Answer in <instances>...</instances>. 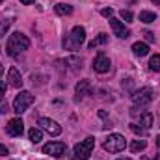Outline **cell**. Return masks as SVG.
Instances as JSON below:
<instances>
[{"instance_id":"1","label":"cell","mask_w":160,"mask_h":160,"mask_svg":"<svg viewBox=\"0 0 160 160\" xmlns=\"http://www.w3.org/2000/svg\"><path fill=\"white\" fill-rule=\"evenodd\" d=\"M28 47H30V39H28L24 34L15 32V34H11L9 39H8L6 52H8V56H17V54H21V52L28 50Z\"/></svg>"},{"instance_id":"2","label":"cell","mask_w":160,"mask_h":160,"mask_svg":"<svg viewBox=\"0 0 160 160\" xmlns=\"http://www.w3.org/2000/svg\"><path fill=\"white\" fill-rule=\"evenodd\" d=\"M84 41H86V30H84L82 26H75V28L71 30V34L63 39V48H67V50H77Z\"/></svg>"},{"instance_id":"3","label":"cell","mask_w":160,"mask_h":160,"mask_svg":"<svg viewBox=\"0 0 160 160\" xmlns=\"http://www.w3.org/2000/svg\"><path fill=\"white\" fill-rule=\"evenodd\" d=\"M93 147H95V138L89 136V138L82 140L80 143L75 145V157L80 160H88L91 157V153H93Z\"/></svg>"},{"instance_id":"4","label":"cell","mask_w":160,"mask_h":160,"mask_svg":"<svg viewBox=\"0 0 160 160\" xmlns=\"http://www.w3.org/2000/svg\"><path fill=\"white\" fill-rule=\"evenodd\" d=\"M102 147H104L106 151H110V153H121V151L127 147V142H125V138H123L121 134H110V136L104 140Z\"/></svg>"},{"instance_id":"5","label":"cell","mask_w":160,"mask_h":160,"mask_svg":"<svg viewBox=\"0 0 160 160\" xmlns=\"http://www.w3.org/2000/svg\"><path fill=\"white\" fill-rule=\"evenodd\" d=\"M34 101H36V97H34L30 91H21V93L15 97V101H13V112L22 114Z\"/></svg>"},{"instance_id":"6","label":"cell","mask_w":160,"mask_h":160,"mask_svg":"<svg viewBox=\"0 0 160 160\" xmlns=\"http://www.w3.org/2000/svg\"><path fill=\"white\" fill-rule=\"evenodd\" d=\"M130 97H132V102H134L136 106H147V104H151V101H153V89H151V88H142V89L134 91Z\"/></svg>"},{"instance_id":"7","label":"cell","mask_w":160,"mask_h":160,"mask_svg":"<svg viewBox=\"0 0 160 160\" xmlns=\"http://www.w3.org/2000/svg\"><path fill=\"white\" fill-rule=\"evenodd\" d=\"M43 153L45 155H50L54 158H60L65 155V143L63 142H48L43 145Z\"/></svg>"},{"instance_id":"8","label":"cell","mask_w":160,"mask_h":160,"mask_svg":"<svg viewBox=\"0 0 160 160\" xmlns=\"http://www.w3.org/2000/svg\"><path fill=\"white\" fill-rule=\"evenodd\" d=\"M110 58L104 54V52H99L97 56H95V60H93V69L97 71V73H108L110 71Z\"/></svg>"},{"instance_id":"9","label":"cell","mask_w":160,"mask_h":160,"mask_svg":"<svg viewBox=\"0 0 160 160\" xmlns=\"http://www.w3.org/2000/svg\"><path fill=\"white\" fill-rule=\"evenodd\" d=\"M39 127H41V130H45V132H48L50 136H58L60 132H62V127L56 123V121H52V119H48V118H39Z\"/></svg>"},{"instance_id":"10","label":"cell","mask_w":160,"mask_h":160,"mask_svg":"<svg viewBox=\"0 0 160 160\" xmlns=\"http://www.w3.org/2000/svg\"><path fill=\"white\" fill-rule=\"evenodd\" d=\"M6 132H8L9 136H13V138L22 136V132H24V123H22V119H19V118L11 119L6 125Z\"/></svg>"},{"instance_id":"11","label":"cell","mask_w":160,"mask_h":160,"mask_svg":"<svg viewBox=\"0 0 160 160\" xmlns=\"http://www.w3.org/2000/svg\"><path fill=\"white\" fill-rule=\"evenodd\" d=\"M110 26H112V30H114V34L118 36V38H121V39H127L128 36H130V30L128 28H125V24L121 22V21H118V19H110Z\"/></svg>"},{"instance_id":"12","label":"cell","mask_w":160,"mask_h":160,"mask_svg":"<svg viewBox=\"0 0 160 160\" xmlns=\"http://www.w3.org/2000/svg\"><path fill=\"white\" fill-rule=\"evenodd\" d=\"M56 63H60V65H65V69H69V71H78L80 67H82V60L77 58V56H71V58H65L63 62H56Z\"/></svg>"},{"instance_id":"13","label":"cell","mask_w":160,"mask_h":160,"mask_svg":"<svg viewBox=\"0 0 160 160\" xmlns=\"http://www.w3.org/2000/svg\"><path fill=\"white\" fill-rule=\"evenodd\" d=\"M8 80H9V86H13V88H21L22 86V77L17 71V67H11L8 71Z\"/></svg>"},{"instance_id":"14","label":"cell","mask_w":160,"mask_h":160,"mask_svg":"<svg viewBox=\"0 0 160 160\" xmlns=\"http://www.w3.org/2000/svg\"><path fill=\"white\" fill-rule=\"evenodd\" d=\"M89 93H91L89 82H88V80H80L78 84H77V99H82V97H86V95H89Z\"/></svg>"},{"instance_id":"15","label":"cell","mask_w":160,"mask_h":160,"mask_svg":"<svg viewBox=\"0 0 160 160\" xmlns=\"http://www.w3.org/2000/svg\"><path fill=\"white\" fill-rule=\"evenodd\" d=\"M140 127L142 128H145V130H149L151 127H153V114L151 112H142V116H140Z\"/></svg>"},{"instance_id":"16","label":"cell","mask_w":160,"mask_h":160,"mask_svg":"<svg viewBox=\"0 0 160 160\" xmlns=\"http://www.w3.org/2000/svg\"><path fill=\"white\" fill-rule=\"evenodd\" d=\"M132 50H134L136 56H147V54H149V47H147V43H140V41L132 45Z\"/></svg>"},{"instance_id":"17","label":"cell","mask_w":160,"mask_h":160,"mask_svg":"<svg viewBox=\"0 0 160 160\" xmlns=\"http://www.w3.org/2000/svg\"><path fill=\"white\" fill-rule=\"evenodd\" d=\"M28 138H30V142L32 143H39L41 140H43V132H41V128H30L28 130Z\"/></svg>"},{"instance_id":"18","label":"cell","mask_w":160,"mask_h":160,"mask_svg":"<svg viewBox=\"0 0 160 160\" xmlns=\"http://www.w3.org/2000/svg\"><path fill=\"white\" fill-rule=\"evenodd\" d=\"M54 11L58 15H71L73 13V6H69V4H56L54 6Z\"/></svg>"},{"instance_id":"19","label":"cell","mask_w":160,"mask_h":160,"mask_svg":"<svg viewBox=\"0 0 160 160\" xmlns=\"http://www.w3.org/2000/svg\"><path fill=\"white\" fill-rule=\"evenodd\" d=\"M147 147V142L145 140H134L132 143H130V151L132 153H140V151H143Z\"/></svg>"},{"instance_id":"20","label":"cell","mask_w":160,"mask_h":160,"mask_svg":"<svg viewBox=\"0 0 160 160\" xmlns=\"http://www.w3.org/2000/svg\"><path fill=\"white\" fill-rule=\"evenodd\" d=\"M149 69L155 71V73H160V54H155V56L149 60Z\"/></svg>"},{"instance_id":"21","label":"cell","mask_w":160,"mask_h":160,"mask_svg":"<svg viewBox=\"0 0 160 160\" xmlns=\"http://www.w3.org/2000/svg\"><path fill=\"white\" fill-rule=\"evenodd\" d=\"M155 19H157V15L153 11H142L140 13V21L142 22H155Z\"/></svg>"},{"instance_id":"22","label":"cell","mask_w":160,"mask_h":160,"mask_svg":"<svg viewBox=\"0 0 160 160\" xmlns=\"http://www.w3.org/2000/svg\"><path fill=\"white\" fill-rule=\"evenodd\" d=\"M9 24H11V22H9L6 17H0V38L6 36V32L9 30Z\"/></svg>"},{"instance_id":"23","label":"cell","mask_w":160,"mask_h":160,"mask_svg":"<svg viewBox=\"0 0 160 160\" xmlns=\"http://www.w3.org/2000/svg\"><path fill=\"white\" fill-rule=\"evenodd\" d=\"M106 41H108V36H106V34H99L97 39H93L91 43H89V48H95L97 45H104Z\"/></svg>"},{"instance_id":"24","label":"cell","mask_w":160,"mask_h":160,"mask_svg":"<svg viewBox=\"0 0 160 160\" xmlns=\"http://www.w3.org/2000/svg\"><path fill=\"white\" fill-rule=\"evenodd\" d=\"M121 17H123L127 22H130V21L134 19V13H132L130 9H121Z\"/></svg>"},{"instance_id":"25","label":"cell","mask_w":160,"mask_h":160,"mask_svg":"<svg viewBox=\"0 0 160 160\" xmlns=\"http://www.w3.org/2000/svg\"><path fill=\"white\" fill-rule=\"evenodd\" d=\"M130 130L136 132V134H140V136H145V134H147V130L142 128V127H138V125H130Z\"/></svg>"},{"instance_id":"26","label":"cell","mask_w":160,"mask_h":160,"mask_svg":"<svg viewBox=\"0 0 160 160\" xmlns=\"http://www.w3.org/2000/svg\"><path fill=\"white\" fill-rule=\"evenodd\" d=\"M9 112V106H8V101L4 97H0V114H6Z\"/></svg>"},{"instance_id":"27","label":"cell","mask_w":160,"mask_h":160,"mask_svg":"<svg viewBox=\"0 0 160 160\" xmlns=\"http://www.w3.org/2000/svg\"><path fill=\"white\" fill-rule=\"evenodd\" d=\"M101 13H102V17H108V19L114 17V9L112 8H104V9H101Z\"/></svg>"},{"instance_id":"28","label":"cell","mask_w":160,"mask_h":160,"mask_svg":"<svg viewBox=\"0 0 160 160\" xmlns=\"http://www.w3.org/2000/svg\"><path fill=\"white\" fill-rule=\"evenodd\" d=\"M143 36H145V41H149V43H153V41H155V34H153V32H145Z\"/></svg>"},{"instance_id":"29","label":"cell","mask_w":160,"mask_h":160,"mask_svg":"<svg viewBox=\"0 0 160 160\" xmlns=\"http://www.w3.org/2000/svg\"><path fill=\"white\" fill-rule=\"evenodd\" d=\"M0 155H2V157H8V155H9V151H8V147H4L2 143H0Z\"/></svg>"},{"instance_id":"30","label":"cell","mask_w":160,"mask_h":160,"mask_svg":"<svg viewBox=\"0 0 160 160\" xmlns=\"http://www.w3.org/2000/svg\"><path fill=\"white\" fill-rule=\"evenodd\" d=\"M4 91H6V84H4V82L0 80V97L4 95Z\"/></svg>"},{"instance_id":"31","label":"cell","mask_w":160,"mask_h":160,"mask_svg":"<svg viewBox=\"0 0 160 160\" xmlns=\"http://www.w3.org/2000/svg\"><path fill=\"white\" fill-rule=\"evenodd\" d=\"M21 2H22V4H26V6H30V4H34L36 0H21Z\"/></svg>"},{"instance_id":"32","label":"cell","mask_w":160,"mask_h":160,"mask_svg":"<svg viewBox=\"0 0 160 160\" xmlns=\"http://www.w3.org/2000/svg\"><path fill=\"white\" fill-rule=\"evenodd\" d=\"M157 145H158V149H160V134L157 136Z\"/></svg>"},{"instance_id":"33","label":"cell","mask_w":160,"mask_h":160,"mask_svg":"<svg viewBox=\"0 0 160 160\" xmlns=\"http://www.w3.org/2000/svg\"><path fill=\"white\" fill-rule=\"evenodd\" d=\"M2 73H4V67H2V63H0V77H2Z\"/></svg>"},{"instance_id":"34","label":"cell","mask_w":160,"mask_h":160,"mask_svg":"<svg viewBox=\"0 0 160 160\" xmlns=\"http://www.w3.org/2000/svg\"><path fill=\"white\" fill-rule=\"evenodd\" d=\"M151 2H155V4H157V6H160V0H151Z\"/></svg>"},{"instance_id":"35","label":"cell","mask_w":160,"mask_h":160,"mask_svg":"<svg viewBox=\"0 0 160 160\" xmlns=\"http://www.w3.org/2000/svg\"><path fill=\"white\" fill-rule=\"evenodd\" d=\"M143 160H149V158H143ZM155 160H160V157H157V158H155Z\"/></svg>"},{"instance_id":"36","label":"cell","mask_w":160,"mask_h":160,"mask_svg":"<svg viewBox=\"0 0 160 160\" xmlns=\"http://www.w3.org/2000/svg\"><path fill=\"white\" fill-rule=\"evenodd\" d=\"M118 160H130V158H118Z\"/></svg>"},{"instance_id":"37","label":"cell","mask_w":160,"mask_h":160,"mask_svg":"<svg viewBox=\"0 0 160 160\" xmlns=\"http://www.w3.org/2000/svg\"><path fill=\"white\" fill-rule=\"evenodd\" d=\"M0 2H2V0H0Z\"/></svg>"}]
</instances>
